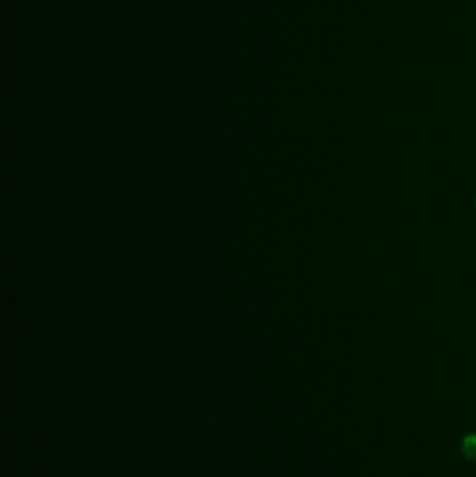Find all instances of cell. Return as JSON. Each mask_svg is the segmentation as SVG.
Instances as JSON below:
<instances>
[{"label":"cell","instance_id":"6da1fadb","mask_svg":"<svg viewBox=\"0 0 476 477\" xmlns=\"http://www.w3.org/2000/svg\"><path fill=\"white\" fill-rule=\"evenodd\" d=\"M462 452L467 459L476 462V434H469L464 438Z\"/></svg>","mask_w":476,"mask_h":477},{"label":"cell","instance_id":"7a4b0ae2","mask_svg":"<svg viewBox=\"0 0 476 477\" xmlns=\"http://www.w3.org/2000/svg\"><path fill=\"white\" fill-rule=\"evenodd\" d=\"M475 205H476V198H475Z\"/></svg>","mask_w":476,"mask_h":477}]
</instances>
